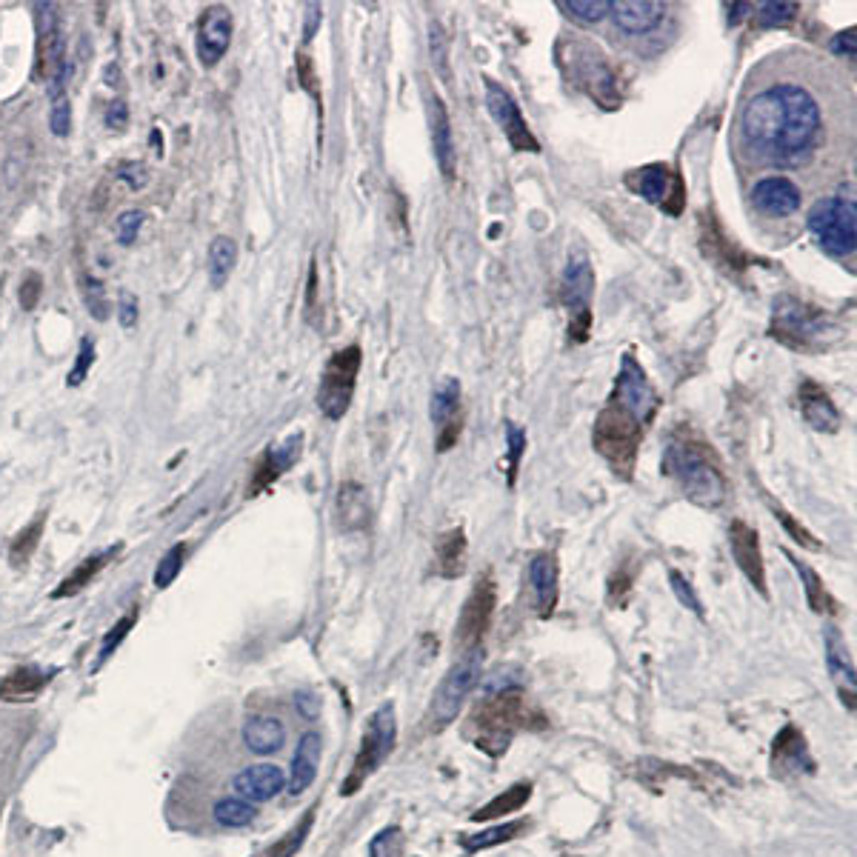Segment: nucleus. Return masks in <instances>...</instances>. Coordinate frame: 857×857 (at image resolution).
Returning <instances> with one entry per match:
<instances>
[{
    "label": "nucleus",
    "mask_w": 857,
    "mask_h": 857,
    "mask_svg": "<svg viewBox=\"0 0 857 857\" xmlns=\"http://www.w3.org/2000/svg\"><path fill=\"white\" fill-rule=\"evenodd\" d=\"M558 9L580 23H600L612 12V3L609 0H558Z\"/></svg>",
    "instance_id": "nucleus-42"
},
{
    "label": "nucleus",
    "mask_w": 857,
    "mask_h": 857,
    "mask_svg": "<svg viewBox=\"0 0 857 857\" xmlns=\"http://www.w3.org/2000/svg\"><path fill=\"white\" fill-rule=\"evenodd\" d=\"M103 120H106V126H109V129H123V126L129 123V109H126V103H123V100H112V103L106 106V115H103Z\"/></svg>",
    "instance_id": "nucleus-58"
},
{
    "label": "nucleus",
    "mask_w": 857,
    "mask_h": 857,
    "mask_svg": "<svg viewBox=\"0 0 857 857\" xmlns=\"http://www.w3.org/2000/svg\"><path fill=\"white\" fill-rule=\"evenodd\" d=\"M783 555H786V560H792V566L798 569L803 592H806V603L812 606V612H818V615H838V600L829 595V589L823 586L818 572H815L809 563L795 558L792 552H783Z\"/></svg>",
    "instance_id": "nucleus-33"
},
{
    "label": "nucleus",
    "mask_w": 857,
    "mask_h": 857,
    "mask_svg": "<svg viewBox=\"0 0 857 857\" xmlns=\"http://www.w3.org/2000/svg\"><path fill=\"white\" fill-rule=\"evenodd\" d=\"M232 43V12L226 6H206L198 23V60L212 69L229 52Z\"/></svg>",
    "instance_id": "nucleus-17"
},
{
    "label": "nucleus",
    "mask_w": 857,
    "mask_h": 857,
    "mask_svg": "<svg viewBox=\"0 0 857 857\" xmlns=\"http://www.w3.org/2000/svg\"><path fill=\"white\" fill-rule=\"evenodd\" d=\"M729 546H732V558L740 566V572L746 575V580L758 589L763 598H769L766 589V563H763V552H760L758 529H752L746 520H732L729 526Z\"/></svg>",
    "instance_id": "nucleus-16"
},
{
    "label": "nucleus",
    "mask_w": 857,
    "mask_h": 857,
    "mask_svg": "<svg viewBox=\"0 0 857 857\" xmlns=\"http://www.w3.org/2000/svg\"><path fill=\"white\" fill-rule=\"evenodd\" d=\"M803 192L789 175H766L752 186V209L766 220H786L798 215Z\"/></svg>",
    "instance_id": "nucleus-15"
},
{
    "label": "nucleus",
    "mask_w": 857,
    "mask_h": 857,
    "mask_svg": "<svg viewBox=\"0 0 857 857\" xmlns=\"http://www.w3.org/2000/svg\"><path fill=\"white\" fill-rule=\"evenodd\" d=\"M92 363H95V343L89 338L80 340V352H78V363H75V369L69 372V378H66V386H80L83 383V378H86V372L92 369Z\"/></svg>",
    "instance_id": "nucleus-52"
},
{
    "label": "nucleus",
    "mask_w": 857,
    "mask_h": 857,
    "mask_svg": "<svg viewBox=\"0 0 857 857\" xmlns=\"http://www.w3.org/2000/svg\"><path fill=\"white\" fill-rule=\"evenodd\" d=\"M40 292H43V286H40V275L32 272L29 278L23 280V286H20V306H23L26 312H32V309L38 306Z\"/></svg>",
    "instance_id": "nucleus-56"
},
{
    "label": "nucleus",
    "mask_w": 857,
    "mask_h": 857,
    "mask_svg": "<svg viewBox=\"0 0 857 857\" xmlns=\"http://www.w3.org/2000/svg\"><path fill=\"white\" fill-rule=\"evenodd\" d=\"M360 363H363V352L358 343L332 352V358L326 360L318 386V406L329 420H340L349 412L355 386H358Z\"/></svg>",
    "instance_id": "nucleus-10"
},
{
    "label": "nucleus",
    "mask_w": 857,
    "mask_h": 857,
    "mask_svg": "<svg viewBox=\"0 0 857 857\" xmlns=\"http://www.w3.org/2000/svg\"><path fill=\"white\" fill-rule=\"evenodd\" d=\"M312 823H315V806L312 809H306V815L300 818L298 826H292L283 838L266 852V857H295L298 855V849L306 843V835L312 832Z\"/></svg>",
    "instance_id": "nucleus-41"
},
{
    "label": "nucleus",
    "mask_w": 857,
    "mask_h": 857,
    "mask_svg": "<svg viewBox=\"0 0 857 857\" xmlns=\"http://www.w3.org/2000/svg\"><path fill=\"white\" fill-rule=\"evenodd\" d=\"M506 443H509V486H515V478H518V469H520V458H523V452H526V432L520 429L515 420H509L506 423Z\"/></svg>",
    "instance_id": "nucleus-48"
},
{
    "label": "nucleus",
    "mask_w": 857,
    "mask_h": 857,
    "mask_svg": "<svg viewBox=\"0 0 857 857\" xmlns=\"http://www.w3.org/2000/svg\"><path fill=\"white\" fill-rule=\"evenodd\" d=\"M589 329H592V312L575 315L569 323V340L572 343H586L589 340Z\"/></svg>",
    "instance_id": "nucleus-59"
},
{
    "label": "nucleus",
    "mask_w": 857,
    "mask_h": 857,
    "mask_svg": "<svg viewBox=\"0 0 857 857\" xmlns=\"http://www.w3.org/2000/svg\"><path fill=\"white\" fill-rule=\"evenodd\" d=\"M138 618H140V612L138 609H132L129 615H123V618H120L118 623H115V626L106 632V638H103V643H100V660H106L109 655H112V652H115V649H118L120 640L132 632V626L138 623Z\"/></svg>",
    "instance_id": "nucleus-50"
},
{
    "label": "nucleus",
    "mask_w": 857,
    "mask_h": 857,
    "mask_svg": "<svg viewBox=\"0 0 857 857\" xmlns=\"http://www.w3.org/2000/svg\"><path fill=\"white\" fill-rule=\"evenodd\" d=\"M832 332H835V323L829 318V312L792 298V295H780L775 300L769 335L783 346L795 352H818L826 346V338Z\"/></svg>",
    "instance_id": "nucleus-6"
},
{
    "label": "nucleus",
    "mask_w": 857,
    "mask_h": 857,
    "mask_svg": "<svg viewBox=\"0 0 857 857\" xmlns=\"http://www.w3.org/2000/svg\"><path fill=\"white\" fill-rule=\"evenodd\" d=\"M398 740V720H395V706L383 703L380 709H375V715L366 723L363 732V743H360L358 758L352 766V775L346 778V783L340 786V795H355L360 786L366 783V778L372 772H378V766L383 760L392 755Z\"/></svg>",
    "instance_id": "nucleus-9"
},
{
    "label": "nucleus",
    "mask_w": 857,
    "mask_h": 857,
    "mask_svg": "<svg viewBox=\"0 0 857 857\" xmlns=\"http://www.w3.org/2000/svg\"><path fill=\"white\" fill-rule=\"evenodd\" d=\"M406 849V835L398 826H386L383 832L375 835V840L369 843V857H403Z\"/></svg>",
    "instance_id": "nucleus-46"
},
{
    "label": "nucleus",
    "mask_w": 857,
    "mask_h": 857,
    "mask_svg": "<svg viewBox=\"0 0 857 857\" xmlns=\"http://www.w3.org/2000/svg\"><path fill=\"white\" fill-rule=\"evenodd\" d=\"M615 26L623 35H649L666 20V3L658 0H618L612 3Z\"/></svg>",
    "instance_id": "nucleus-22"
},
{
    "label": "nucleus",
    "mask_w": 857,
    "mask_h": 857,
    "mask_svg": "<svg viewBox=\"0 0 857 857\" xmlns=\"http://www.w3.org/2000/svg\"><path fill=\"white\" fill-rule=\"evenodd\" d=\"M49 129L55 138H66L69 129H72V103H69V95H55L49 98Z\"/></svg>",
    "instance_id": "nucleus-47"
},
{
    "label": "nucleus",
    "mask_w": 857,
    "mask_h": 857,
    "mask_svg": "<svg viewBox=\"0 0 857 857\" xmlns=\"http://www.w3.org/2000/svg\"><path fill=\"white\" fill-rule=\"evenodd\" d=\"M43 523H46V518L40 515L32 526H26L23 532H20L18 538L12 540V549H9V560L15 563V566H20V563H26V560L32 558V552L38 549L40 543V535H43Z\"/></svg>",
    "instance_id": "nucleus-45"
},
{
    "label": "nucleus",
    "mask_w": 857,
    "mask_h": 857,
    "mask_svg": "<svg viewBox=\"0 0 857 857\" xmlns=\"http://www.w3.org/2000/svg\"><path fill=\"white\" fill-rule=\"evenodd\" d=\"M300 458V435L292 438L289 443H283L278 449H269L255 466V480L249 483V495H260L263 489H269L275 480Z\"/></svg>",
    "instance_id": "nucleus-31"
},
{
    "label": "nucleus",
    "mask_w": 857,
    "mask_h": 857,
    "mask_svg": "<svg viewBox=\"0 0 857 857\" xmlns=\"http://www.w3.org/2000/svg\"><path fill=\"white\" fill-rule=\"evenodd\" d=\"M118 552H120V546H112V549H106V552H100V555H92V558L83 560L72 575H66V578L60 580V586L52 592V598L60 600V598H72V595H78L80 589H86L92 580L98 578L100 572L106 569V563L115 558Z\"/></svg>",
    "instance_id": "nucleus-34"
},
{
    "label": "nucleus",
    "mask_w": 857,
    "mask_h": 857,
    "mask_svg": "<svg viewBox=\"0 0 857 857\" xmlns=\"http://www.w3.org/2000/svg\"><path fill=\"white\" fill-rule=\"evenodd\" d=\"M338 509H340V515H343V526H346V529L363 526L366 518H369V498H366V489L358 486V483H343L338 495Z\"/></svg>",
    "instance_id": "nucleus-38"
},
{
    "label": "nucleus",
    "mask_w": 857,
    "mask_h": 857,
    "mask_svg": "<svg viewBox=\"0 0 857 857\" xmlns=\"http://www.w3.org/2000/svg\"><path fill=\"white\" fill-rule=\"evenodd\" d=\"M238 263V243L226 235H218L209 246V280L212 286H223Z\"/></svg>",
    "instance_id": "nucleus-37"
},
{
    "label": "nucleus",
    "mask_w": 857,
    "mask_h": 857,
    "mask_svg": "<svg viewBox=\"0 0 857 857\" xmlns=\"http://www.w3.org/2000/svg\"><path fill=\"white\" fill-rule=\"evenodd\" d=\"M769 506H772V512H775V518H778L780 523H783V529H786V532L792 535V540H798L803 549H812V552H818V549H820V540H815V535H812L809 529H803L798 520L792 518V515H789L786 509H780L778 503H772V500H769Z\"/></svg>",
    "instance_id": "nucleus-49"
},
{
    "label": "nucleus",
    "mask_w": 857,
    "mask_h": 857,
    "mask_svg": "<svg viewBox=\"0 0 857 857\" xmlns=\"http://www.w3.org/2000/svg\"><path fill=\"white\" fill-rule=\"evenodd\" d=\"M432 58L438 60L440 69L446 72V35H443L440 23H432Z\"/></svg>",
    "instance_id": "nucleus-61"
},
{
    "label": "nucleus",
    "mask_w": 857,
    "mask_h": 857,
    "mask_svg": "<svg viewBox=\"0 0 857 857\" xmlns=\"http://www.w3.org/2000/svg\"><path fill=\"white\" fill-rule=\"evenodd\" d=\"M520 726H526V698L518 686L486 695L469 718V729H475V746L492 758L509 749Z\"/></svg>",
    "instance_id": "nucleus-5"
},
{
    "label": "nucleus",
    "mask_w": 857,
    "mask_h": 857,
    "mask_svg": "<svg viewBox=\"0 0 857 857\" xmlns=\"http://www.w3.org/2000/svg\"><path fill=\"white\" fill-rule=\"evenodd\" d=\"M560 569L555 552H540L529 560V586L540 618H552L560 598Z\"/></svg>",
    "instance_id": "nucleus-20"
},
{
    "label": "nucleus",
    "mask_w": 857,
    "mask_h": 857,
    "mask_svg": "<svg viewBox=\"0 0 857 857\" xmlns=\"http://www.w3.org/2000/svg\"><path fill=\"white\" fill-rule=\"evenodd\" d=\"M429 126H432V146H435V160H438L443 178H455V166H458V152H455V138H452V120L446 112V103L432 95L429 100Z\"/></svg>",
    "instance_id": "nucleus-25"
},
{
    "label": "nucleus",
    "mask_w": 857,
    "mask_h": 857,
    "mask_svg": "<svg viewBox=\"0 0 857 857\" xmlns=\"http://www.w3.org/2000/svg\"><path fill=\"white\" fill-rule=\"evenodd\" d=\"M143 220H146V215H143L140 209H129V212L120 215L118 223H115V238H118L120 246H132V243H135Z\"/></svg>",
    "instance_id": "nucleus-51"
},
{
    "label": "nucleus",
    "mask_w": 857,
    "mask_h": 857,
    "mask_svg": "<svg viewBox=\"0 0 857 857\" xmlns=\"http://www.w3.org/2000/svg\"><path fill=\"white\" fill-rule=\"evenodd\" d=\"M855 98L829 63L778 52L749 72L732 123V152L749 175L832 178L852 160Z\"/></svg>",
    "instance_id": "nucleus-1"
},
{
    "label": "nucleus",
    "mask_w": 857,
    "mask_h": 857,
    "mask_svg": "<svg viewBox=\"0 0 857 857\" xmlns=\"http://www.w3.org/2000/svg\"><path fill=\"white\" fill-rule=\"evenodd\" d=\"M812 769H815V760L809 758L803 735L795 726H786L775 738V746H772V772L778 778H789V775L812 772Z\"/></svg>",
    "instance_id": "nucleus-23"
},
{
    "label": "nucleus",
    "mask_w": 857,
    "mask_h": 857,
    "mask_svg": "<svg viewBox=\"0 0 857 857\" xmlns=\"http://www.w3.org/2000/svg\"><path fill=\"white\" fill-rule=\"evenodd\" d=\"M646 420L640 418L635 409H629L626 403L609 398L606 406L600 409L592 426V446L600 458L606 460L615 472V478L632 480L635 466H638V449L646 435Z\"/></svg>",
    "instance_id": "nucleus-3"
},
{
    "label": "nucleus",
    "mask_w": 857,
    "mask_h": 857,
    "mask_svg": "<svg viewBox=\"0 0 857 857\" xmlns=\"http://www.w3.org/2000/svg\"><path fill=\"white\" fill-rule=\"evenodd\" d=\"M826 660H829V672L838 686L840 698L855 712V660L849 655V646L840 638L838 629H826Z\"/></svg>",
    "instance_id": "nucleus-26"
},
{
    "label": "nucleus",
    "mask_w": 857,
    "mask_h": 857,
    "mask_svg": "<svg viewBox=\"0 0 857 857\" xmlns=\"http://www.w3.org/2000/svg\"><path fill=\"white\" fill-rule=\"evenodd\" d=\"M609 398L620 400V403H626L629 409H635L646 423H652L660 409V395L655 392V386L649 383L646 369L635 360L632 352H626L623 360H620L618 380H615V389H612Z\"/></svg>",
    "instance_id": "nucleus-14"
},
{
    "label": "nucleus",
    "mask_w": 857,
    "mask_h": 857,
    "mask_svg": "<svg viewBox=\"0 0 857 857\" xmlns=\"http://www.w3.org/2000/svg\"><path fill=\"white\" fill-rule=\"evenodd\" d=\"M700 229H703V235H700L703 252L715 260L718 266H726L729 272H738V269H746V266L752 263L749 255H743L735 243H729V240H726V235L720 232L718 220L715 218L703 215V220H700Z\"/></svg>",
    "instance_id": "nucleus-30"
},
{
    "label": "nucleus",
    "mask_w": 857,
    "mask_h": 857,
    "mask_svg": "<svg viewBox=\"0 0 857 857\" xmlns=\"http://www.w3.org/2000/svg\"><path fill=\"white\" fill-rule=\"evenodd\" d=\"M235 795L243 798L246 803H269L272 798H278L280 792L286 789V772L275 766V763H252L246 769H240L235 780H232Z\"/></svg>",
    "instance_id": "nucleus-18"
},
{
    "label": "nucleus",
    "mask_w": 857,
    "mask_h": 857,
    "mask_svg": "<svg viewBox=\"0 0 857 857\" xmlns=\"http://www.w3.org/2000/svg\"><path fill=\"white\" fill-rule=\"evenodd\" d=\"M295 709L303 720H315L320 715V698L312 692H298L295 695Z\"/></svg>",
    "instance_id": "nucleus-57"
},
{
    "label": "nucleus",
    "mask_w": 857,
    "mask_h": 857,
    "mask_svg": "<svg viewBox=\"0 0 857 857\" xmlns=\"http://www.w3.org/2000/svg\"><path fill=\"white\" fill-rule=\"evenodd\" d=\"M255 806L246 803L243 798H220L215 806H212V818L218 820V826L223 829H246L252 820H255Z\"/></svg>",
    "instance_id": "nucleus-40"
},
{
    "label": "nucleus",
    "mask_w": 857,
    "mask_h": 857,
    "mask_svg": "<svg viewBox=\"0 0 857 857\" xmlns=\"http://www.w3.org/2000/svg\"><path fill=\"white\" fill-rule=\"evenodd\" d=\"M592 295H595V272H592V263L583 252H575L566 269H563V278H560V303L575 315H583V312H592L589 303H592Z\"/></svg>",
    "instance_id": "nucleus-19"
},
{
    "label": "nucleus",
    "mask_w": 857,
    "mask_h": 857,
    "mask_svg": "<svg viewBox=\"0 0 857 857\" xmlns=\"http://www.w3.org/2000/svg\"><path fill=\"white\" fill-rule=\"evenodd\" d=\"M466 560H469V540L463 529H449L435 540V575L443 580H458L466 575Z\"/></svg>",
    "instance_id": "nucleus-27"
},
{
    "label": "nucleus",
    "mask_w": 857,
    "mask_h": 857,
    "mask_svg": "<svg viewBox=\"0 0 857 857\" xmlns=\"http://www.w3.org/2000/svg\"><path fill=\"white\" fill-rule=\"evenodd\" d=\"M558 66L569 83L586 92L603 109H618L620 83L609 58L589 38H563L558 43Z\"/></svg>",
    "instance_id": "nucleus-4"
},
{
    "label": "nucleus",
    "mask_w": 857,
    "mask_h": 857,
    "mask_svg": "<svg viewBox=\"0 0 857 857\" xmlns=\"http://www.w3.org/2000/svg\"><path fill=\"white\" fill-rule=\"evenodd\" d=\"M52 675L55 672H46L40 666H18L0 678V700H6V703L35 700L49 686Z\"/></svg>",
    "instance_id": "nucleus-29"
},
{
    "label": "nucleus",
    "mask_w": 857,
    "mask_h": 857,
    "mask_svg": "<svg viewBox=\"0 0 857 857\" xmlns=\"http://www.w3.org/2000/svg\"><path fill=\"white\" fill-rule=\"evenodd\" d=\"M800 15V3H786V0H766V3H752V26L755 29H786L792 26Z\"/></svg>",
    "instance_id": "nucleus-35"
},
{
    "label": "nucleus",
    "mask_w": 857,
    "mask_h": 857,
    "mask_svg": "<svg viewBox=\"0 0 857 857\" xmlns=\"http://www.w3.org/2000/svg\"><path fill=\"white\" fill-rule=\"evenodd\" d=\"M483 660H486V652L483 646H475L469 652H463L452 669L443 675L440 686L432 695V703H429V712H426V720H429V729L432 732H443L452 720L458 718L460 706L466 703L469 692L478 686L480 675H483Z\"/></svg>",
    "instance_id": "nucleus-8"
},
{
    "label": "nucleus",
    "mask_w": 857,
    "mask_h": 857,
    "mask_svg": "<svg viewBox=\"0 0 857 857\" xmlns=\"http://www.w3.org/2000/svg\"><path fill=\"white\" fill-rule=\"evenodd\" d=\"M809 232L815 235L818 246L838 260H852L857 249V209L852 198L826 195L820 198L806 218Z\"/></svg>",
    "instance_id": "nucleus-7"
},
{
    "label": "nucleus",
    "mask_w": 857,
    "mask_h": 857,
    "mask_svg": "<svg viewBox=\"0 0 857 857\" xmlns=\"http://www.w3.org/2000/svg\"><path fill=\"white\" fill-rule=\"evenodd\" d=\"M320 758H323V738H320L318 732H306L298 740V749L292 755V769H289V778H286V786H289L292 795H303L315 783Z\"/></svg>",
    "instance_id": "nucleus-24"
},
{
    "label": "nucleus",
    "mask_w": 857,
    "mask_h": 857,
    "mask_svg": "<svg viewBox=\"0 0 857 857\" xmlns=\"http://www.w3.org/2000/svg\"><path fill=\"white\" fill-rule=\"evenodd\" d=\"M186 543H175L163 558H160L158 569H155V586L158 589H169L175 580H178L180 569H183V560H186Z\"/></svg>",
    "instance_id": "nucleus-43"
},
{
    "label": "nucleus",
    "mask_w": 857,
    "mask_h": 857,
    "mask_svg": "<svg viewBox=\"0 0 857 857\" xmlns=\"http://www.w3.org/2000/svg\"><path fill=\"white\" fill-rule=\"evenodd\" d=\"M115 175H118V180H123L129 189H135V192L149 183V169H146L143 163H138V160H126V163H120Z\"/></svg>",
    "instance_id": "nucleus-54"
},
{
    "label": "nucleus",
    "mask_w": 857,
    "mask_h": 857,
    "mask_svg": "<svg viewBox=\"0 0 857 857\" xmlns=\"http://www.w3.org/2000/svg\"><path fill=\"white\" fill-rule=\"evenodd\" d=\"M429 415L435 429H446L452 423H463V409H460V380L458 378H440L435 392H432V406Z\"/></svg>",
    "instance_id": "nucleus-32"
},
{
    "label": "nucleus",
    "mask_w": 857,
    "mask_h": 857,
    "mask_svg": "<svg viewBox=\"0 0 857 857\" xmlns=\"http://www.w3.org/2000/svg\"><path fill=\"white\" fill-rule=\"evenodd\" d=\"M495 609H498V583L492 572H483L460 609L458 629H455V646L460 652L483 646V638L495 620Z\"/></svg>",
    "instance_id": "nucleus-12"
},
{
    "label": "nucleus",
    "mask_w": 857,
    "mask_h": 857,
    "mask_svg": "<svg viewBox=\"0 0 857 857\" xmlns=\"http://www.w3.org/2000/svg\"><path fill=\"white\" fill-rule=\"evenodd\" d=\"M240 738L255 755H275L286 743V726L275 715H252L243 723Z\"/></svg>",
    "instance_id": "nucleus-28"
},
{
    "label": "nucleus",
    "mask_w": 857,
    "mask_h": 857,
    "mask_svg": "<svg viewBox=\"0 0 857 857\" xmlns=\"http://www.w3.org/2000/svg\"><path fill=\"white\" fill-rule=\"evenodd\" d=\"M118 66H115V63H109V66H106V83H109V86H115V83H118Z\"/></svg>",
    "instance_id": "nucleus-62"
},
{
    "label": "nucleus",
    "mask_w": 857,
    "mask_h": 857,
    "mask_svg": "<svg viewBox=\"0 0 857 857\" xmlns=\"http://www.w3.org/2000/svg\"><path fill=\"white\" fill-rule=\"evenodd\" d=\"M832 52H835L838 58H855V29L835 35V38H832Z\"/></svg>",
    "instance_id": "nucleus-60"
},
{
    "label": "nucleus",
    "mask_w": 857,
    "mask_h": 857,
    "mask_svg": "<svg viewBox=\"0 0 857 857\" xmlns=\"http://www.w3.org/2000/svg\"><path fill=\"white\" fill-rule=\"evenodd\" d=\"M660 472L680 486V492L703 509H718L729 495V478L718 455L698 438H672L666 446Z\"/></svg>",
    "instance_id": "nucleus-2"
},
{
    "label": "nucleus",
    "mask_w": 857,
    "mask_h": 857,
    "mask_svg": "<svg viewBox=\"0 0 857 857\" xmlns=\"http://www.w3.org/2000/svg\"><path fill=\"white\" fill-rule=\"evenodd\" d=\"M526 829H529V820H509V823H500V826H492V829H486V832H478V835L463 838V849H466V852L492 849V846H500V843L515 840L520 832H526Z\"/></svg>",
    "instance_id": "nucleus-39"
},
{
    "label": "nucleus",
    "mask_w": 857,
    "mask_h": 857,
    "mask_svg": "<svg viewBox=\"0 0 857 857\" xmlns=\"http://www.w3.org/2000/svg\"><path fill=\"white\" fill-rule=\"evenodd\" d=\"M798 406L803 420L815 432H838L840 429V412L838 406H835V400L829 398V392L812 378L800 380Z\"/></svg>",
    "instance_id": "nucleus-21"
},
{
    "label": "nucleus",
    "mask_w": 857,
    "mask_h": 857,
    "mask_svg": "<svg viewBox=\"0 0 857 857\" xmlns=\"http://www.w3.org/2000/svg\"><path fill=\"white\" fill-rule=\"evenodd\" d=\"M486 106H489V115L498 120V126L503 129V135L509 140L512 149L518 152H532L538 155L540 143L538 138L532 135L526 118L520 115V106L515 103V98L500 86L498 80L486 78Z\"/></svg>",
    "instance_id": "nucleus-13"
},
{
    "label": "nucleus",
    "mask_w": 857,
    "mask_h": 857,
    "mask_svg": "<svg viewBox=\"0 0 857 857\" xmlns=\"http://www.w3.org/2000/svg\"><path fill=\"white\" fill-rule=\"evenodd\" d=\"M623 183H626L629 192L649 200L652 206H658L660 212H666L669 218H680L683 209H686V180L678 172V166L649 163V166L626 172Z\"/></svg>",
    "instance_id": "nucleus-11"
},
{
    "label": "nucleus",
    "mask_w": 857,
    "mask_h": 857,
    "mask_svg": "<svg viewBox=\"0 0 857 857\" xmlns=\"http://www.w3.org/2000/svg\"><path fill=\"white\" fill-rule=\"evenodd\" d=\"M118 323L123 326V329H135V323H138V298L132 295V292H120L118 298Z\"/></svg>",
    "instance_id": "nucleus-55"
},
{
    "label": "nucleus",
    "mask_w": 857,
    "mask_h": 857,
    "mask_svg": "<svg viewBox=\"0 0 857 857\" xmlns=\"http://www.w3.org/2000/svg\"><path fill=\"white\" fill-rule=\"evenodd\" d=\"M669 580H672V592L678 595V600L686 606V609H692L698 618H703V606H700V598L695 595V589H692V583L683 578L680 572H672L669 575Z\"/></svg>",
    "instance_id": "nucleus-53"
},
{
    "label": "nucleus",
    "mask_w": 857,
    "mask_h": 857,
    "mask_svg": "<svg viewBox=\"0 0 857 857\" xmlns=\"http://www.w3.org/2000/svg\"><path fill=\"white\" fill-rule=\"evenodd\" d=\"M529 798H532V783H515L512 789H506L503 795L492 798L483 809H478V812L472 815V820H475V823H486V820L503 818V815H509V812H520V809L529 803Z\"/></svg>",
    "instance_id": "nucleus-36"
},
{
    "label": "nucleus",
    "mask_w": 857,
    "mask_h": 857,
    "mask_svg": "<svg viewBox=\"0 0 857 857\" xmlns=\"http://www.w3.org/2000/svg\"><path fill=\"white\" fill-rule=\"evenodd\" d=\"M80 295H83V303H86V312L95 320H106L109 318V303H106V289L98 278L92 275H83L80 278Z\"/></svg>",
    "instance_id": "nucleus-44"
}]
</instances>
